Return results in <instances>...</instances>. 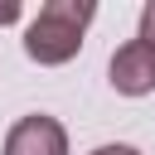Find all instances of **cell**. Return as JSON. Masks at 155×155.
Instances as JSON below:
<instances>
[{
	"mask_svg": "<svg viewBox=\"0 0 155 155\" xmlns=\"http://www.w3.org/2000/svg\"><path fill=\"white\" fill-rule=\"evenodd\" d=\"M92 15H97L92 0H48V5L34 15V24L24 29V53H29L34 63H44V68L78 58Z\"/></svg>",
	"mask_w": 155,
	"mask_h": 155,
	"instance_id": "6da1fadb",
	"label": "cell"
},
{
	"mask_svg": "<svg viewBox=\"0 0 155 155\" xmlns=\"http://www.w3.org/2000/svg\"><path fill=\"white\" fill-rule=\"evenodd\" d=\"M107 73H111V87L121 97H145V92H155V48L140 44V39H131V44H121L111 53Z\"/></svg>",
	"mask_w": 155,
	"mask_h": 155,
	"instance_id": "7a4b0ae2",
	"label": "cell"
},
{
	"mask_svg": "<svg viewBox=\"0 0 155 155\" xmlns=\"http://www.w3.org/2000/svg\"><path fill=\"white\" fill-rule=\"evenodd\" d=\"M19 19V0H0V24H15Z\"/></svg>",
	"mask_w": 155,
	"mask_h": 155,
	"instance_id": "5b68a950",
	"label": "cell"
},
{
	"mask_svg": "<svg viewBox=\"0 0 155 155\" xmlns=\"http://www.w3.org/2000/svg\"><path fill=\"white\" fill-rule=\"evenodd\" d=\"M5 155H68V131L53 116H24L5 136Z\"/></svg>",
	"mask_w": 155,
	"mask_h": 155,
	"instance_id": "3957f363",
	"label": "cell"
},
{
	"mask_svg": "<svg viewBox=\"0 0 155 155\" xmlns=\"http://www.w3.org/2000/svg\"><path fill=\"white\" fill-rule=\"evenodd\" d=\"M140 44H150V48H155V0L140 10Z\"/></svg>",
	"mask_w": 155,
	"mask_h": 155,
	"instance_id": "277c9868",
	"label": "cell"
},
{
	"mask_svg": "<svg viewBox=\"0 0 155 155\" xmlns=\"http://www.w3.org/2000/svg\"><path fill=\"white\" fill-rule=\"evenodd\" d=\"M92 155H140L136 145H102V150H92Z\"/></svg>",
	"mask_w": 155,
	"mask_h": 155,
	"instance_id": "8992f818",
	"label": "cell"
}]
</instances>
